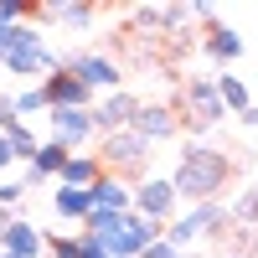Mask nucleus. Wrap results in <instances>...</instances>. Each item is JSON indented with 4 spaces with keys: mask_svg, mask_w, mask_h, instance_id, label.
Returning a JSON list of instances; mask_svg holds the SVG:
<instances>
[{
    "mask_svg": "<svg viewBox=\"0 0 258 258\" xmlns=\"http://www.w3.org/2000/svg\"><path fill=\"white\" fill-rule=\"evenodd\" d=\"M232 181V160L212 145H186L181 160L170 165V186H176L181 207H202V202H217L222 186Z\"/></svg>",
    "mask_w": 258,
    "mask_h": 258,
    "instance_id": "nucleus-1",
    "label": "nucleus"
},
{
    "mask_svg": "<svg viewBox=\"0 0 258 258\" xmlns=\"http://www.w3.org/2000/svg\"><path fill=\"white\" fill-rule=\"evenodd\" d=\"M160 232L155 222H145L140 212H88V222H83V238H93L109 248V258H145L150 243H160Z\"/></svg>",
    "mask_w": 258,
    "mask_h": 258,
    "instance_id": "nucleus-2",
    "label": "nucleus"
},
{
    "mask_svg": "<svg viewBox=\"0 0 258 258\" xmlns=\"http://www.w3.org/2000/svg\"><path fill=\"white\" fill-rule=\"evenodd\" d=\"M232 217H227V207L222 202H202V207H181L176 212V222L165 227V243L176 248V253H191L197 243H212L217 232L227 227Z\"/></svg>",
    "mask_w": 258,
    "mask_h": 258,
    "instance_id": "nucleus-3",
    "label": "nucleus"
},
{
    "mask_svg": "<svg viewBox=\"0 0 258 258\" xmlns=\"http://www.w3.org/2000/svg\"><path fill=\"white\" fill-rule=\"evenodd\" d=\"M98 165L114 170V176H124L129 186H140L145 176H155V170H150V145L135 135V129L103 135V140H98Z\"/></svg>",
    "mask_w": 258,
    "mask_h": 258,
    "instance_id": "nucleus-4",
    "label": "nucleus"
},
{
    "mask_svg": "<svg viewBox=\"0 0 258 258\" xmlns=\"http://www.w3.org/2000/svg\"><path fill=\"white\" fill-rule=\"evenodd\" d=\"M47 140H57L68 155H88V145H98L93 109H47Z\"/></svg>",
    "mask_w": 258,
    "mask_h": 258,
    "instance_id": "nucleus-5",
    "label": "nucleus"
},
{
    "mask_svg": "<svg viewBox=\"0 0 258 258\" xmlns=\"http://www.w3.org/2000/svg\"><path fill=\"white\" fill-rule=\"evenodd\" d=\"M135 212L145 222H155V227H170L176 222V212H181V197H176V186H170V176H145L135 186Z\"/></svg>",
    "mask_w": 258,
    "mask_h": 258,
    "instance_id": "nucleus-6",
    "label": "nucleus"
},
{
    "mask_svg": "<svg viewBox=\"0 0 258 258\" xmlns=\"http://www.w3.org/2000/svg\"><path fill=\"white\" fill-rule=\"evenodd\" d=\"M68 68H73L83 83H88V88H93L98 98L124 88V68H119L114 57H103V52H73V57H68Z\"/></svg>",
    "mask_w": 258,
    "mask_h": 258,
    "instance_id": "nucleus-7",
    "label": "nucleus"
},
{
    "mask_svg": "<svg viewBox=\"0 0 258 258\" xmlns=\"http://www.w3.org/2000/svg\"><path fill=\"white\" fill-rule=\"evenodd\" d=\"M140 103H145V98H135L129 88H119V93H103V98L93 103L98 140H103V135H119V129H135V119H140Z\"/></svg>",
    "mask_w": 258,
    "mask_h": 258,
    "instance_id": "nucleus-8",
    "label": "nucleus"
},
{
    "mask_svg": "<svg viewBox=\"0 0 258 258\" xmlns=\"http://www.w3.org/2000/svg\"><path fill=\"white\" fill-rule=\"evenodd\" d=\"M41 93H47V109H93V103H98V93L73 68H57L47 83H41Z\"/></svg>",
    "mask_w": 258,
    "mask_h": 258,
    "instance_id": "nucleus-9",
    "label": "nucleus"
},
{
    "mask_svg": "<svg viewBox=\"0 0 258 258\" xmlns=\"http://www.w3.org/2000/svg\"><path fill=\"white\" fill-rule=\"evenodd\" d=\"M135 135L155 150V145H170L181 135V114L170 103H140V119H135Z\"/></svg>",
    "mask_w": 258,
    "mask_h": 258,
    "instance_id": "nucleus-10",
    "label": "nucleus"
},
{
    "mask_svg": "<svg viewBox=\"0 0 258 258\" xmlns=\"http://www.w3.org/2000/svg\"><path fill=\"white\" fill-rule=\"evenodd\" d=\"M57 68H68V57L52 52L47 41H41V47H26V52H11V57H6V78H41V83H47Z\"/></svg>",
    "mask_w": 258,
    "mask_h": 258,
    "instance_id": "nucleus-11",
    "label": "nucleus"
},
{
    "mask_svg": "<svg viewBox=\"0 0 258 258\" xmlns=\"http://www.w3.org/2000/svg\"><path fill=\"white\" fill-rule=\"evenodd\" d=\"M202 52L217 62V68H227V62H238L248 52V41H243V31H232L227 21H212V26L202 31Z\"/></svg>",
    "mask_w": 258,
    "mask_h": 258,
    "instance_id": "nucleus-12",
    "label": "nucleus"
},
{
    "mask_svg": "<svg viewBox=\"0 0 258 258\" xmlns=\"http://www.w3.org/2000/svg\"><path fill=\"white\" fill-rule=\"evenodd\" d=\"M93 212H135V186H129L124 176H114V170H103V176L93 181Z\"/></svg>",
    "mask_w": 258,
    "mask_h": 258,
    "instance_id": "nucleus-13",
    "label": "nucleus"
},
{
    "mask_svg": "<svg viewBox=\"0 0 258 258\" xmlns=\"http://www.w3.org/2000/svg\"><path fill=\"white\" fill-rule=\"evenodd\" d=\"M0 248H6L11 258H47V232H41L36 222H26V217H11Z\"/></svg>",
    "mask_w": 258,
    "mask_h": 258,
    "instance_id": "nucleus-14",
    "label": "nucleus"
},
{
    "mask_svg": "<svg viewBox=\"0 0 258 258\" xmlns=\"http://www.w3.org/2000/svg\"><path fill=\"white\" fill-rule=\"evenodd\" d=\"M52 212L68 222H88L93 212V191H78V186H52Z\"/></svg>",
    "mask_w": 258,
    "mask_h": 258,
    "instance_id": "nucleus-15",
    "label": "nucleus"
},
{
    "mask_svg": "<svg viewBox=\"0 0 258 258\" xmlns=\"http://www.w3.org/2000/svg\"><path fill=\"white\" fill-rule=\"evenodd\" d=\"M98 176H103L98 155H68V165H62L57 186H78V191H93V181H98Z\"/></svg>",
    "mask_w": 258,
    "mask_h": 258,
    "instance_id": "nucleus-16",
    "label": "nucleus"
},
{
    "mask_svg": "<svg viewBox=\"0 0 258 258\" xmlns=\"http://www.w3.org/2000/svg\"><path fill=\"white\" fill-rule=\"evenodd\" d=\"M217 93H222V103H227V114H238V119L253 109L248 83H243V78H232V73H217Z\"/></svg>",
    "mask_w": 258,
    "mask_h": 258,
    "instance_id": "nucleus-17",
    "label": "nucleus"
},
{
    "mask_svg": "<svg viewBox=\"0 0 258 258\" xmlns=\"http://www.w3.org/2000/svg\"><path fill=\"white\" fill-rule=\"evenodd\" d=\"M11 109H16V119L26 124L31 114H47V93H41V83H26V88H16L11 93Z\"/></svg>",
    "mask_w": 258,
    "mask_h": 258,
    "instance_id": "nucleus-18",
    "label": "nucleus"
},
{
    "mask_svg": "<svg viewBox=\"0 0 258 258\" xmlns=\"http://www.w3.org/2000/svg\"><path fill=\"white\" fill-rule=\"evenodd\" d=\"M6 140H11V150H16V165H21V160L31 165V160H36V150H41V140H36V129H31V124H16Z\"/></svg>",
    "mask_w": 258,
    "mask_h": 258,
    "instance_id": "nucleus-19",
    "label": "nucleus"
},
{
    "mask_svg": "<svg viewBox=\"0 0 258 258\" xmlns=\"http://www.w3.org/2000/svg\"><path fill=\"white\" fill-rule=\"evenodd\" d=\"M227 217L238 222V227H258V181H253V186L243 191V197L227 207Z\"/></svg>",
    "mask_w": 258,
    "mask_h": 258,
    "instance_id": "nucleus-20",
    "label": "nucleus"
},
{
    "mask_svg": "<svg viewBox=\"0 0 258 258\" xmlns=\"http://www.w3.org/2000/svg\"><path fill=\"white\" fill-rule=\"evenodd\" d=\"M47 16H52V21H62V26H83V31L98 21V11H93V6H47Z\"/></svg>",
    "mask_w": 258,
    "mask_h": 258,
    "instance_id": "nucleus-21",
    "label": "nucleus"
},
{
    "mask_svg": "<svg viewBox=\"0 0 258 258\" xmlns=\"http://www.w3.org/2000/svg\"><path fill=\"white\" fill-rule=\"evenodd\" d=\"M47 258H83V232H47Z\"/></svg>",
    "mask_w": 258,
    "mask_h": 258,
    "instance_id": "nucleus-22",
    "label": "nucleus"
},
{
    "mask_svg": "<svg viewBox=\"0 0 258 258\" xmlns=\"http://www.w3.org/2000/svg\"><path fill=\"white\" fill-rule=\"evenodd\" d=\"M21 197H26V181H21V176H0V212H11V217H16Z\"/></svg>",
    "mask_w": 258,
    "mask_h": 258,
    "instance_id": "nucleus-23",
    "label": "nucleus"
},
{
    "mask_svg": "<svg viewBox=\"0 0 258 258\" xmlns=\"http://www.w3.org/2000/svg\"><path fill=\"white\" fill-rule=\"evenodd\" d=\"M129 21H135L140 31H165V6H135Z\"/></svg>",
    "mask_w": 258,
    "mask_h": 258,
    "instance_id": "nucleus-24",
    "label": "nucleus"
},
{
    "mask_svg": "<svg viewBox=\"0 0 258 258\" xmlns=\"http://www.w3.org/2000/svg\"><path fill=\"white\" fill-rule=\"evenodd\" d=\"M191 21V6H165V31H181Z\"/></svg>",
    "mask_w": 258,
    "mask_h": 258,
    "instance_id": "nucleus-25",
    "label": "nucleus"
},
{
    "mask_svg": "<svg viewBox=\"0 0 258 258\" xmlns=\"http://www.w3.org/2000/svg\"><path fill=\"white\" fill-rule=\"evenodd\" d=\"M21 119H16V109H11V93H0V135H11Z\"/></svg>",
    "mask_w": 258,
    "mask_h": 258,
    "instance_id": "nucleus-26",
    "label": "nucleus"
},
{
    "mask_svg": "<svg viewBox=\"0 0 258 258\" xmlns=\"http://www.w3.org/2000/svg\"><path fill=\"white\" fill-rule=\"evenodd\" d=\"M145 258H181V253L170 248V243H165V232H160V243H150V248H145Z\"/></svg>",
    "mask_w": 258,
    "mask_h": 258,
    "instance_id": "nucleus-27",
    "label": "nucleus"
},
{
    "mask_svg": "<svg viewBox=\"0 0 258 258\" xmlns=\"http://www.w3.org/2000/svg\"><path fill=\"white\" fill-rule=\"evenodd\" d=\"M11 165H16V150H11L6 135H0V176H11Z\"/></svg>",
    "mask_w": 258,
    "mask_h": 258,
    "instance_id": "nucleus-28",
    "label": "nucleus"
},
{
    "mask_svg": "<svg viewBox=\"0 0 258 258\" xmlns=\"http://www.w3.org/2000/svg\"><path fill=\"white\" fill-rule=\"evenodd\" d=\"M83 258H109V248L93 243V238H83Z\"/></svg>",
    "mask_w": 258,
    "mask_h": 258,
    "instance_id": "nucleus-29",
    "label": "nucleus"
},
{
    "mask_svg": "<svg viewBox=\"0 0 258 258\" xmlns=\"http://www.w3.org/2000/svg\"><path fill=\"white\" fill-rule=\"evenodd\" d=\"M6 227H11V212H0V243H6Z\"/></svg>",
    "mask_w": 258,
    "mask_h": 258,
    "instance_id": "nucleus-30",
    "label": "nucleus"
},
{
    "mask_svg": "<svg viewBox=\"0 0 258 258\" xmlns=\"http://www.w3.org/2000/svg\"><path fill=\"white\" fill-rule=\"evenodd\" d=\"M243 124H258V103H253V109H248V114H243Z\"/></svg>",
    "mask_w": 258,
    "mask_h": 258,
    "instance_id": "nucleus-31",
    "label": "nucleus"
},
{
    "mask_svg": "<svg viewBox=\"0 0 258 258\" xmlns=\"http://www.w3.org/2000/svg\"><path fill=\"white\" fill-rule=\"evenodd\" d=\"M181 258H207V253H197V248H191V253H181Z\"/></svg>",
    "mask_w": 258,
    "mask_h": 258,
    "instance_id": "nucleus-32",
    "label": "nucleus"
},
{
    "mask_svg": "<svg viewBox=\"0 0 258 258\" xmlns=\"http://www.w3.org/2000/svg\"><path fill=\"white\" fill-rule=\"evenodd\" d=\"M0 73H6V57H0Z\"/></svg>",
    "mask_w": 258,
    "mask_h": 258,
    "instance_id": "nucleus-33",
    "label": "nucleus"
},
{
    "mask_svg": "<svg viewBox=\"0 0 258 258\" xmlns=\"http://www.w3.org/2000/svg\"><path fill=\"white\" fill-rule=\"evenodd\" d=\"M0 258H11V253H6V248H0Z\"/></svg>",
    "mask_w": 258,
    "mask_h": 258,
    "instance_id": "nucleus-34",
    "label": "nucleus"
}]
</instances>
